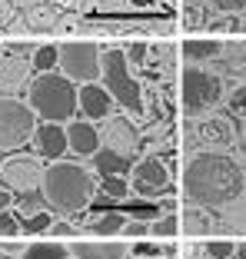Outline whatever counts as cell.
Listing matches in <instances>:
<instances>
[{
  "label": "cell",
  "mask_w": 246,
  "mask_h": 259,
  "mask_svg": "<svg viewBox=\"0 0 246 259\" xmlns=\"http://www.w3.org/2000/svg\"><path fill=\"white\" fill-rule=\"evenodd\" d=\"M183 196L193 206H226L243 196L246 190V169L223 150H207L196 153L183 166Z\"/></svg>",
  "instance_id": "cell-1"
},
{
  "label": "cell",
  "mask_w": 246,
  "mask_h": 259,
  "mask_svg": "<svg viewBox=\"0 0 246 259\" xmlns=\"http://www.w3.org/2000/svg\"><path fill=\"white\" fill-rule=\"evenodd\" d=\"M40 193H44L50 213L70 220L77 213H87V206L97 193V176L77 160H57V163H47Z\"/></svg>",
  "instance_id": "cell-2"
},
{
  "label": "cell",
  "mask_w": 246,
  "mask_h": 259,
  "mask_svg": "<svg viewBox=\"0 0 246 259\" xmlns=\"http://www.w3.org/2000/svg\"><path fill=\"white\" fill-rule=\"evenodd\" d=\"M27 107L40 123H63L77 116V83L63 73H37L27 87Z\"/></svg>",
  "instance_id": "cell-3"
},
{
  "label": "cell",
  "mask_w": 246,
  "mask_h": 259,
  "mask_svg": "<svg viewBox=\"0 0 246 259\" xmlns=\"http://www.w3.org/2000/svg\"><path fill=\"white\" fill-rule=\"evenodd\" d=\"M100 83L110 90L113 103L123 110L127 116H140L143 113V87L133 76V67L127 63V54L120 47H107L100 57Z\"/></svg>",
  "instance_id": "cell-4"
},
{
  "label": "cell",
  "mask_w": 246,
  "mask_h": 259,
  "mask_svg": "<svg viewBox=\"0 0 246 259\" xmlns=\"http://www.w3.org/2000/svg\"><path fill=\"white\" fill-rule=\"evenodd\" d=\"M216 103H223V80L203 67L186 63L180 70V110L190 120H196L216 110Z\"/></svg>",
  "instance_id": "cell-5"
},
{
  "label": "cell",
  "mask_w": 246,
  "mask_h": 259,
  "mask_svg": "<svg viewBox=\"0 0 246 259\" xmlns=\"http://www.w3.org/2000/svg\"><path fill=\"white\" fill-rule=\"evenodd\" d=\"M37 116L27 107V100L0 97V153H17L33 140Z\"/></svg>",
  "instance_id": "cell-6"
},
{
  "label": "cell",
  "mask_w": 246,
  "mask_h": 259,
  "mask_svg": "<svg viewBox=\"0 0 246 259\" xmlns=\"http://www.w3.org/2000/svg\"><path fill=\"white\" fill-rule=\"evenodd\" d=\"M100 57L103 50L93 40H67L60 44V70L63 76H70L73 83H93V80H100Z\"/></svg>",
  "instance_id": "cell-7"
},
{
  "label": "cell",
  "mask_w": 246,
  "mask_h": 259,
  "mask_svg": "<svg viewBox=\"0 0 246 259\" xmlns=\"http://www.w3.org/2000/svg\"><path fill=\"white\" fill-rule=\"evenodd\" d=\"M130 193L133 196H146V199H163L170 193H177V186L170 183V166L160 156H143L140 163H133Z\"/></svg>",
  "instance_id": "cell-8"
},
{
  "label": "cell",
  "mask_w": 246,
  "mask_h": 259,
  "mask_svg": "<svg viewBox=\"0 0 246 259\" xmlns=\"http://www.w3.org/2000/svg\"><path fill=\"white\" fill-rule=\"evenodd\" d=\"M0 183L7 186L14 196L37 193L40 183H44V166H40V156H30V153H10L7 160L0 163Z\"/></svg>",
  "instance_id": "cell-9"
},
{
  "label": "cell",
  "mask_w": 246,
  "mask_h": 259,
  "mask_svg": "<svg viewBox=\"0 0 246 259\" xmlns=\"http://www.w3.org/2000/svg\"><path fill=\"white\" fill-rule=\"evenodd\" d=\"M140 140H143V137H140L137 123H133L127 113L107 116L103 126H100V143L107 146V150H113V153H123V156H137Z\"/></svg>",
  "instance_id": "cell-10"
},
{
  "label": "cell",
  "mask_w": 246,
  "mask_h": 259,
  "mask_svg": "<svg viewBox=\"0 0 246 259\" xmlns=\"http://www.w3.org/2000/svg\"><path fill=\"white\" fill-rule=\"evenodd\" d=\"M113 110H116V103L100 80L77 87V116H84L90 123H103L107 116H113Z\"/></svg>",
  "instance_id": "cell-11"
},
{
  "label": "cell",
  "mask_w": 246,
  "mask_h": 259,
  "mask_svg": "<svg viewBox=\"0 0 246 259\" xmlns=\"http://www.w3.org/2000/svg\"><path fill=\"white\" fill-rule=\"evenodd\" d=\"M33 150L44 163L67 160L70 143H67V126L63 123H37L33 130Z\"/></svg>",
  "instance_id": "cell-12"
},
{
  "label": "cell",
  "mask_w": 246,
  "mask_h": 259,
  "mask_svg": "<svg viewBox=\"0 0 246 259\" xmlns=\"http://www.w3.org/2000/svg\"><path fill=\"white\" fill-rule=\"evenodd\" d=\"M67 143H70V153L73 156H80V160H90L93 153L100 150V126L90 120H84V116H73V120L67 123Z\"/></svg>",
  "instance_id": "cell-13"
},
{
  "label": "cell",
  "mask_w": 246,
  "mask_h": 259,
  "mask_svg": "<svg viewBox=\"0 0 246 259\" xmlns=\"http://www.w3.org/2000/svg\"><path fill=\"white\" fill-rule=\"evenodd\" d=\"M196 133H193V137H196V143H203L207 146V150H226V146L233 143V140H236V133H233V123L226 120V116H196ZM203 150V153H207Z\"/></svg>",
  "instance_id": "cell-14"
},
{
  "label": "cell",
  "mask_w": 246,
  "mask_h": 259,
  "mask_svg": "<svg viewBox=\"0 0 246 259\" xmlns=\"http://www.w3.org/2000/svg\"><path fill=\"white\" fill-rule=\"evenodd\" d=\"M70 252L73 259H127L130 246L120 239H70Z\"/></svg>",
  "instance_id": "cell-15"
},
{
  "label": "cell",
  "mask_w": 246,
  "mask_h": 259,
  "mask_svg": "<svg viewBox=\"0 0 246 259\" xmlns=\"http://www.w3.org/2000/svg\"><path fill=\"white\" fill-rule=\"evenodd\" d=\"M30 60L27 57H14L4 54L0 57V93L4 90H20V87H30Z\"/></svg>",
  "instance_id": "cell-16"
},
{
  "label": "cell",
  "mask_w": 246,
  "mask_h": 259,
  "mask_svg": "<svg viewBox=\"0 0 246 259\" xmlns=\"http://www.w3.org/2000/svg\"><path fill=\"white\" fill-rule=\"evenodd\" d=\"M90 160H93L97 176H130L137 156H123V153H113V150H107V146H100Z\"/></svg>",
  "instance_id": "cell-17"
},
{
  "label": "cell",
  "mask_w": 246,
  "mask_h": 259,
  "mask_svg": "<svg viewBox=\"0 0 246 259\" xmlns=\"http://www.w3.org/2000/svg\"><path fill=\"white\" fill-rule=\"evenodd\" d=\"M116 213H123L127 220H140V223H153V220H160L163 216V209H160V203L156 199H146V196H127V199H120L116 203Z\"/></svg>",
  "instance_id": "cell-18"
},
{
  "label": "cell",
  "mask_w": 246,
  "mask_h": 259,
  "mask_svg": "<svg viewBox=\"0 0 246 259\" xmlns=\"http://www.w3.org/2000/svg\"><path fill=\"white\" fill-rule=\"evenodd\" d=\"M23 27L30 33H47V30H57V23H60V10L54 4H37V7H27L23 10Z\"/></svg>",
  "instance_id": "cell-19"
},
{
  "label": "cell",
  "mask_w": 246,
  "mask_h": 259,
  "mask_svg": "<svg viewBox=\"0 0 246 259\" xmlns=\"http://www.w3.org/2000/svg\"><path fill=\"white\" fill-rule=\"evenodd\" d=\"M20 259H73L67 243L60 239H37V243H27L20 252Z\"/></svg>",
  "instance_id": "cell-20"
},
{
  "label": "cell",
  "mask_w": 246,
  "mask_h": 259,
  "mask_svg": "<svg viewBox=\"0 0 246 259\" xmlns=\"http://www.w3.org/2000/svg\"><path fill=\"white\" fill-rule=\"evenodd\" d=\"M180 54H183L186 63H203V60H216V57L223 54V44L220 40H186L183 47H180Z\"/></svg>",
  "instance_id": "cell-21"
},
{
  "label": "cell",
  "mask_w": 246,
  "mask_h": 259,
  "mask_svg": "<svg viewBox=\"0 0 246 259\" xmlns=\"http://www.w3.org/2000/svg\"><path fill=\"white\" fill-rule=\"evenodd\" d=\"M57 63H60V44H37V50L30 57L33 73H54Z\"/></svg>",
  "instance_id": "cell-22"
},
{
  "label": "cell",
  "mask_w": 246,
  "mask_h": 259,
  "mask_svg": "<svg viewBox=\"0 0 246 259\" xmlns=\"http://www.w3.org/2000/svg\"><path fill=\"white\" fill-rule=\"evenodd\" d=\"M123 226H127V216L116 213V209H110V213H100V216H93L90 223V233L93 236H120Z\"/></svg>",
  "instance_id": "cell-23"
},
{
  "label": "cell",
  "mask_w": 246,
  "mask_h": 259,
  "mask_svg": "<svg viewBox=\"0 0 246 259\" xmlns=\"http://www.w3.org/2000/svg\"><path fill=\"white\" fill-rule=\"evenodd\" d=\"M97 193L120 203L130 196V176H97Z\"/></svg>",
  "instance_id": "cell-24"
},
{
  "label": "cell",
  "mask_w": 246,
  "mask_h": 259,
  "mask_svg": "<svg viewBox=\"0 0 246 259\" xmlns=\"http://www.w3.org/2000/svg\"><path fill=\"white\" fill-rule=\"evenodd\" d=\"M150 236H156L160 243L177 239V236H180V216H177V213H163L160 220L150 223Z\"/></svg>",
  "instance_id": "cell-25"
},
{
  "label": "cell",
  "mask_w": 246,
  "mask_h": 259,
  "mask_svg": "<svg viewBox=\"0 0 246 259\" xmlns=\"http://www.w3.org/2000/svg\"><path fill=\"white\" fill-rule=\"evenodd\" d=\"M54 220H57V216L50 213V209H44V213H37V216L20 220V233H23V236H40V233L50 229V223H54Z\"/></svg>",
  "instance_id": "cell-26"
},
{
  "label": "cell",
  "mask_w": 246,
  "mask_h": 259,
  "mask_svg": "<svg viewBox=\"0 0 246 259\" xmlns=\"http://www.w3.org/2000/svg\"><path fill=\"white\" fill-rule=\"evenodd\" d=\"M203 249H207V259H230V256H236V243H230V239H210Z\"/></svg>",
  "instance_id": "cell-27"
},
{
  "label": "cell",
  "mask_w": 246,
  "mask_h": 259,
  "mask_svg": "<svg viewBox=\"0 0 246 259\" xmlns=\"http://www.w3.org/2000/svg\"><path fill=\"white\" fill-rule=\"evenodd\" d=\"M14 236H20V220H17L14 206H10V209L0 213V239H14Z\"/></svg>",
  "instance_id": "cell-28"
},
{
  "label": "cell",
  "mask_w": 246,
  "mask_h": 259,
  "mask_svg": "<svg viewBox=\"0 0 246 259\" xmlns=\"http://www.w3.org/2000/svg\"><path fill=\"white\" fill-rule=\"evenodd\" d=\"M47 233H50V236H57L63 243V239H70V236H80L77 233V223H70L67 216H57L54 223H50V229H47Z\"/></svg>",
  "instance_id": "cell-29"
},
{
  "label": "cell",
  "mask_w": 246,
  "mask_h": 259,
  "mask_svg": "<svg viewBox=\"0 0 246 259\" xmlns=\"http://www.w3.org/2000/svg\"><path fill=\"white\" fill-rule=\"evenodd\" d=\"M226 107H230L233 116H243L246 120V87H236V90L226 97Z\"/></svg>",
  "instance_id": "cell-30"
},
{
  "label": "cell",
  "mask_w": 246,
  "mask_h": 259,
  "mask_svg": "<svg viewBox=\"0 0 246 259\" xmlns=\"http://www.w3.org/2000/svg\"><path fill=\"white\" fill-rule=\"evenodd\" d=\"M133 256H146V259H163V243H143V239H137V243L130 246Z\"/></svg>",
  "instance_id": "cell-31"
},
{
  "label": "cell",
  "mask_w": 246,
  "mask_h": 259,
  "mask_svg": "<svg viewBox=\"0 0 246 259\" xmlns=\"http://www.w3.org/2000/svg\"><path fill=\"white\" fill-rule=\"evenodd\" d=\"M120 236H130V239H143L150 236V223H140V220H127V226H123Z\"/></svg>",
  "instance_id": "cell-32"
},
{
  "label": "cell",
  "mask_w": 246,
  "mask_h": 259,
  "mask_svg": "<svg viewBox=\"0 0 246 259\" xmlns=\"http://www.w3.org/2000/svg\"><path fill=\"white\" fill-rule=\"evenodd\" d=\"M123 54H127V63H130V67H137V63H143L146 57H150V47L146 44H130Z\"/></svg>",
  "instance_id": "cell-33"
},
{
  "label": "cell",
  "mask_w": 246,
  "mask_h": 259,
  "mask_svg": "<svg viewBox=\"0 0 246 259\" xmlns=\"http://www.w3.org/2000/svg\"><path fill=\"white\" fill-rule=\"evenodd\" d=\"M210 4H213L216 10H220V14H243L246 10V0H210Z\"/></svg>",
  "instance_id": "cell-34"
},
{
  "label": "cell",
  "mask_w": 246,
  "mask_h": 259,
  "mask_svg": "<svg viewBox=\"0 0 246 259\" xmlns=\"http://www.w3.org/2000/svg\"><path fill=\"white\" fill-rule=\"evenodd\" d=\"M183 23H186V27H207V17H203V10L200 7H186L183 10Z\"/></svg>",
  "instance_id": "cell-35"
},
{
  "label": "cell",
  "mask_w": 246,
  "mask_h": 259,
  "mask_svg": "<svg viewBox=\"0 0 246 259\" xmlns=\"http://www.w3.org/2000/svg\"><path fill=\"white\" fill-rule=\"evenodd\" d=\"M17 20V4L14 0H0V27H10Z\"/></svg>",
  "instance_id": "cell-36"
},
{
  "label": "cell",
  "mask_w": 246,
  "mask_h": 259,
  "mask_svg": "<svg viewBox=\"0 0 246 259\" xmlns=\"http://www.w3.org/2000/svg\"><path fill=\"white\" fill-rule=\"evenodd\" d=\"M10 206H14V193L0 183V213H4V209H10Z\"/></svg>",
  "instance_id": "cell-37"
},
{
  "label": "cell",
  "mask_w": 246,
  "mask_h": 259,
  "mask_svg": "<svg viewBox=\"0 0 246 259\" xmlns=\"http://www.w3.org/2000/svg\"><path fill=\"white\" fill-rule=\"evenodd\" d=\"M133 7H140V10H146V7H153V0H130Z\"/></svg>",
  "instance_id": "cell-38"
},
{
  "label": "cell",
  "mask_w": 246,
  "mask_h": 259,
  "mask_svg": "<svg viewBox=\"0 0 246 259\" xmlns=\"http://www.w3.org/2000/svg\"><path fill=\"white\" fill-rule=\"evenodd\" d=\"M236 259H246V243H236Z\"/></svg>",
  "instance_id": "cell-39"
},
{
  "label": "cell",
  "mask_w": 246,
  "mask_h": 259,
  "mask_svg": "<svg viewBox=\"0 0 246 259\" xmlns=\"http://www.w3.org/2000/svg\"><path fill=\"white\" fill-rule=\"evenodd\" d=\"M0 259H20V256H7V252H4V256H0Z\"/></svg>",
  "instance_id": "cell-40"
},
{
  "label": "cell",
  "mask_w": 246,
  "mask_h": 259,
  "mask_svg": "<svg viewBox=\"0 0 246 259\" xmlns=\"http://www.w3.org/2000/svg\"><path fill=\"white\" fill-rule=\"evenodd\" d=\"M243 153H246V137H243Z\"/></svg>",
  "instance_id": "cell-41"
},
{
  "label": "cell",
  "mask_w": 246,
  "mask_h": 259,
  "mask_svg": "<svg viewBox=\"0 0 246 259\" xmlns=\"http://www.w3.org/2000/svg\"><path fill=\"white\" fill-rule=\"evenodd\" d=\"M0 57H4V44H0Z\"/></svg>",
  "instance_id": "cell-42"
},
{
  "label": "cell",
  "mask_w": 246,
  "mask_h": 259,
  "mask_svg": "<svg viewBox=\"0 0 246 259\" xmlns=\"http://www.w3.org/2000/svg\"><path fill=\"white\" fill-rule=\"evenodd\" d=\"M0 163H4V153H0Z\"/></svg>",
  "instance_id": "cell-43"
},
{
  "label": "cell",
  "mask_w": 246,
  "mask_h": 259,
  "mask_svg": "<svg viewBox=\"0 0 246 259\" xmlns=\"http://www.w3.org/2000/svg\"><path fill=\"white\" fill-rule=\"evenodd\" d=\"M230 259H236V256H230Z\"/></svg>",
  "instance_id": "cell-44"
}]
</instances>
